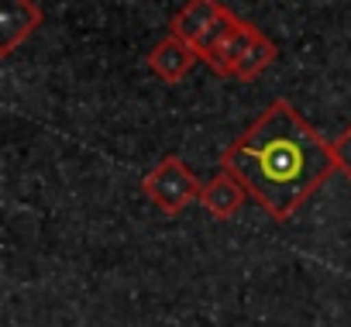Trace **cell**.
<instances>
[{
  "mask_svg": "<svg viewBox=\"0 0 351 327\" xmlns=\"http://www.w3.org/2000/svg\"><path fill=\"white\" fill-rule=\"evenodd\" d=\"M221 169L234 173L248 197L279 224L293 221L330 173H337L330 145L282 97L221 152Z\"/></svg>",
  "mask_w": 351,
  "mask_h": 327,
  "instance_id": "cell-1",
  "label": "cell"
},
{
  "mask_svg": "<svg viewBox=\"0 0 351 327\" xmlns=\"http://www.w3.org/2000/svg\"><path fill=\"white\" fill-rule=\"evenodd\" d=\"M200 190H204V183L190 173V166L180 155L158 158L155 166L141 176V193L169 217L183 214L193 200H200Z\"/></svg>",
  "mask_w": 351,
  "mask_h": 327,
  "instance_id": "cell-2",
  "label": "cell"
},
{
  "mask_svg": "<svg viewBox=\"0 0 351 327\" xmlns=\"http://www.w3.org/2000/svg\"><path fill=\"white\" fill-rule=\"evenodd\" d=\"M45 21V11L35 0H0V56H14Z\"/></svg>",
  "mask_w": 351,
  "mask_h": 327,
  "instance_id": "cell-3",
  "label": "cell"
},
{
  "mask_svg": "<svg viewBox=\"0 0 351 327\" xmlns=\"http://www.w3.org/2000/svg\"><path fill=\"white\" fill-rule=\"evenodd\" d=\"M145 59H148V69H152L162 83L176 86V83L186 80V73L197 66L200 56H197V49H193L190 42H183V38H176V35L165 32V38H158Z\"/></svg>",
  "mask_w": 351,
  "mask_h": 327,
  "instance_id": "cell-4",
  "label": "cell"
},
{
  "mask_svg": "<svg viewBox=\"0 0 351 327\" xmlns=\"http://www.w3.org/2000/svg\"><path fill=\"white\" fill-rule=\"evenodd\" d=\"M258 35H262V28H255L252 21H241L238 18V25L204 56V62L210 66V73H217V76H231L234 80V73H238V66H241V59L248 56V49L258 42Z\"/></svg>",
  "mask_w": 351,
  "mask_h": 327,
  "instance_id": "cell-5",
  "label": "cell"
},
{
  "mask_svg": "<svg viewBox=\"0 0 351 327\" xmlns=\"http://www.w3.org/2000/svg\"><path fill=\"white\" fill-rule=\"evenodd\" d=\"M245 200H248L245 183H241L234 173H228V169H221L217 176H210V180L204 183V190H200L204 210H207L210 217H217V221H231V217L241 210Z\"/></svg>",
  "mask_w": 351,
  "mask_h": 327,
  "instance_id": "cell-6",
  "label": "cell"
},
{
  "mask_svg": "<svg viewBox=\"0 0 351 327\" xmlns=\"http://www.w3.org/2000/svg\"><path fill=\"white\" fill-rule=\"evenodd\" d=\"M224 11H228V8L221 4V0H186V4L172 14L169 35L183 38V42H190V45L197 49V42L207 35V28H210Z\"/></svg>",
  "mask_w": 351,
  "mask_h": 327,
  "instance_id": "cell-7",
  "label": "cell"
},
{
  "mask_svg": "<svg viewBox=\"0 0 351 327\" xmlns=\"http://www.w3.org/2000/svg\"><path fill=\"white\" fill-rule=\"evenodd\" d=\"M234 25H238V14H234V11H224V14H221V18H217V21L207 28V35L197 42V56L204 59V56H207V52H210V49H214V45H217V42H221V38H224V35L234 28Z\"/></svg>",
  "mask_w": 351,
  "mask_h": 327,
  "instance_id": "cell-8",
  "label": "cell"
},
{
  "mask_svg": "<svg viewBox=\"0 0 351 327\" xmlns=\"http://www.w3.org/2000/svg\"><path fill=\"white\" fill-rule=\"evenodd\" d=\"M330 145V155H334V166H337V173L351 183V124L337 134V138H330L327 141Z\"/></svg>",
  "mask_w": 351,
  "mask_h": 327,
  "instance_id": "cell-9",
  "label": "cell"
}]
</instances>
